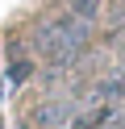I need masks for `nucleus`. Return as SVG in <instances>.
<instances>
[{
	"label": "nucleus",
	"instance_id": "1",
	"mask_svg": "<svg viewBox=\"0 0 125 129\" xmlns=\"http://www.w3.org/2000/svg\"><path fill=\"white\" fill-rule=\"evenodd\" d=\"M88 34H92L88 21L63 13V17H54L50 25H42L38 34H33V50H38L46 62H71L75 54L88 46Z\"/></svg>",
	"mask_w": 125,
	"mask_h": 129
},
{
	"label": "nucleus",
	"instance_id": "2",
	"mask_svg": "<svg viewBox=\"0 0 125 129\" xmlns=\"http://www.w3.org/2000/svg\"><path fill=\"white\" fill-rule=\"evenodd\" d=\"M125 125V108L121 104H104V100H92L83 112H71L63 129H121Z\"/></svg>",
	"mask_w": 125,
	"mask_h": 129
},
{
	"label": "nucleus",
	"instance_id": "3",
	"mask_svg": "<svg viewBox=\"0 0 125 129\" xmlns=\"http://www.w3.org/2000/svg\"><path fill=\"white\" fill-rule=\"evenodd\" d=\"M25 121H29L33 129H63L67 121H71V112H67V104H58V100H46V104H38V108H33Z\"/></svg>",
	"mask_w": 125,
	"mask_h": 129
},
{
	"label": "nucleus",
	"instance_id": "4",
	"mask_svg": "<svg viewBox=\"0 0 125 129\" xmlns=\"http://www.w3.org/2000/svg\"><path fill=\"white\" fill-rule=\"evenodd\" d=\"M96 100H104V104H125V67H117L113 75L96 87Z\"/></svg>",
	"mask_w": 125,
	"mask_h": 129
},
{
	"label": "nucleus",
	"instance_id": "5",
	"mask_svg": "<svg viewBox=\"0 0 125 129\" xmlns=\"http://www.w3.org/2000/svg\"><path fill=\"white\" fill-rule=\"evenodd\" d=\"M67 4V13H71V17H79V21H96V13H100V0H63Z\"/></svg>",
	"mask_w": 125,
	"mask_h": 129
},
{
	"label": "nucleus",
	"instance_id": "6",
	"mask_svg": "<svg viewBox=\"0 0 125 129\" xmlns=\"http://www.w3.org/2000/svg\"><path fill=\"white\" fill-rule=\"evenodd\" d=\"M29 67H33L29 58H17V62H8V83H25V79H29Z\"/></svg>",
	"mask_w": 125,
	"mask_h": 129
},
{
	"label": "nucleus",
	"instance_id": "7",
	"mask_svg": "<svg viewBox=\"0 0 125 129\" xmlns=\"http://www.w3.org/2000/svg\"><path fill=\"white\" fill-rule=\"evenodd\" d=\"M113 17H125V0H113Z\"/></svg>",
	"mask_w": 125,
	"mask_h": 129
}]
</instances>
